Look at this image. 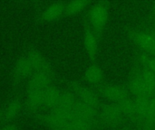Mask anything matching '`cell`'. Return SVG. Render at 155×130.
Here are the masks:
<instances>
[{"instance_id": "1", "label": "cell", "mask_w": 155, "mask_h": 130, "mask_svg": "<svg viewBox=\"0 0 155 130\" xmlns=\"http://www.w3.org/2000/svg\"><path fill=\"white\" fill-rule=\"evenodd\" d=\"M54 71L51 64L46 61L29 78L25 107L30 114L35 115L43 108V98L45 90L54 84Z\"/></svg>"}, {"instance_id": "2", "label": "cell", "mask_w": 155, "mask_h": 130, "mask_svg": "<svg viewBox=\"0 0 155 130\" xmlns=\"http://www.w3.org/2000/svg\"><path fill=\"white\" fill-rule=\"evenodd\" d=\"M37 119L52 130H94L100 128L96 122L86 121L75 117L74 114L50 110L46 114L35 115Z\"/></svg>"}, {"instance_id": "3", "label": "cell", "mask_w": 155, "mask_h": 130, "mask_svg": "<svg viewBox=\"0 0 155 130\" xmlns=\"http://www.w3.org/2000/svg\"><path fill=\"white\" fill-rule=\"evenodd\" d=\"M47 60L37 50H30L22 55L15 62L14 68V79L16 81H22L42 66Z\"/></svg>"}, {"instance_id": "4", "label": "cell", "mask_w": 155, "mask_h": 130, "mask_svg": "<svg viewBox=\"0 0 155 130\" xmlns=\"http://www.w3.org/2000/svg\"><path fill=\"white\" fill-rule=\"evenodd\" d=\"M109 16V2L98 1L92 5L89 13L87 24L100 39L103 31L106 25Z\"/></svg>"}, {"instance_id": "5", "label": "cell", "mask_w": 155, "mask_h": 130, "mask_svg": "<svg viewBox=\"0 0 155 130\" xmlns=\"http://www.w3.org/2000/svg\"><path fill=\"white\" fill-rule=\"evenodd\" d=\"M125 119L121 107L117 103L101 104L98 109V121L100 128L115 127Z\"/></svg>"}, {"instance_id": "6", "label": "cell", "mask_w": 155, "mask_h": 130, "mask_svg": "<svg viewBox=\"0 0 155 130\" xmlns=\"http://www.w3.org/2000/svg\"><path fill=\"white\" fill-rule=\"evenodd\" d=\"M127 33L139 51L155 56V38L151 30L129 28Z\"/></svg>"}, {"instance_id": "7", "label": "cell", "mask_w": 155, "mask_h": 130, "mask_svg": "<svg viewBox=\"0 0 155 130\" xmlns=\"http://www.w3.org/2000/svg\"><path fill=\"white\" fill-rule=\"evenodd\" d=\"M96 90L100 96L113 103H120L132 97L126 87L117 84L102 83L96 86Z\"/></svg>"}, {"instance_id": "8", "label": "cell", "mask_w": 155, "mask_h": 130, "mask_svg": "<svg viewBox=\"0 0 155 130\" xmlns=\"http://www.w3.org/2000/svg\"><path fill=\"white\" fill-rule=\"evenodd\" d=\"M69 90L74 94V96L80 102L93 109H99L102 103L100 102L98 96L88 88L84 87L77 81H73L70 83Z\"/></svg>"}, {"instance_id": "9", "label": "cell", "mask_w": 155, "mask_h": 130, "mask_svg": "<svg viewBox=\"0 0 155 130\" xmlns=\"http://www.w3.org/2000/svg\"><path fill=\"white\" fill-rule=\"evenodd\" d=\"M84 45L86 53L92 62H94L98 52L99 47V38L86 23L84 33Z\"/></svg>"}, {"instance_id": "10", "label": "cell", "mask_w": 155, "mask_h": 130, "mask_svg": "<svg viewBox=\"0 0 155 130\" xmlns=\"http://www.w3.org/2000/svg\"><path fill=\"white\" fill-rule=\"evenodd\" d=\"M126 88L133 98H141V97H148V96L155 95L133 72L130 73V76L127 81Z\"/></svg>"}, {"instance_id": "11", "label": "cell", "mask_w": 155, "mask_h": 130, "mask_svg": "<svg viewBox=\"0 0 155 130\" xmlns=\"http://www.w3.org/2000/svg\"><path fill=\"white\" fill-rule=\"evenodd\" d=\"M65 3L63 1H55L51 3L40 14V20L45 23L54 22L64 14Z\"/></svg>"}, {"instance_id": "12", "label": "cell", "mask_w": 155, "mask_h": 130, "mask_svg": "<svg viewBox=\"0 0 155 130\" xmlns=\"http://www.w3.org/2000/svg\"><path fill=\"white\" fill-rule=\"evenodd\" d=\"M131 72L135 74L141 81L143 82L144 85L155 94V74L152 71L135 61Z\"/></svg>"}, {"instance_id": "13", "label": "cell", "mask_w": 155, "mask_h": 130, "mask_svg": "<svg viewBox=\"0 0 155 130\" xmlns=\"http://www.w3.org/2000/svg\"><path fill=\"white\" fill-rule=\"evenodd\" d=\"M22 103L19 99H13L8 101L4 108H2L3 112V120L4 122L10 123L12 122L21 112Z\"/></svg>"}, {"instance_id": "14", "label": "cell", "mask_w": 155, "mask_h": 130, "mask_svg": "<svg viewBox=\"0 0 155 130\" xmlns=\"http://www.w3.org/2000/svg\"><path fill=\"white\" fill-rule=\"evenodd\" d=\"M63 90L56 88L54 84L49 86L45 93L43 98V108L49 109L50 110L54 109L59 102Z\"/></svg>"}, {"instance_id": "15", "label": "cell", "mask_w": 155, "mask_h": 130, "mask_svg": "<svg viewBox=\"0 0 155 130\" xmlns=\"http://www.w3.org/2000/svg\"><path fill=\"white\" fill-rule=\"evenodd\" d=\"M84 79L89 84L95 87L102 84L104 81V72L100 65L93 62L86 69L84 72Z\"/></svg>"}, {"instance_id": "16", "label": "cell", "mask_w": 155, "mask_h": 130, "mask_svg": "<svg viewBox=\"0 0 155 130\" xmlns=\"http://www.w3.org/2000/svg\"><path fill=\"white\" fill-rule=\"evenodd\" d=\"M121 107V109L124 113L125 119H129L133 122H136V109L135 102L133 97H130L124 101L117 103Z\"/></svg>"}, {"instance_id": "17", "label": "cell", "mask_w": 155, "mask_h": 130, "mask_svg": "<svg viewBox=\"0 0 155 130\" xmlns=\"http://www.w3.org/2000/svg\"><path fill=\"white\" fill-rule=\"evenodd\" d=\"M90 2L88 0H74L65 3L64 14L74 15L82 12L84 8L88 6Z\"/></svg>"}, {"instance_id": "18", "label": "cell", "mask_w": 155, "mask_h": 130, "mask_svg": "<svg viewBox=\"0 0 155 130\" xmlns=\"http://www.w3.org/2000/svg\"><path fill=\"white\" fill-rule=\"evenodd\" d=\"M142 130H155V95L150 97L149 108Z\"/></svg>"}, {"instance_id": "19", "label": "cell", "mask_w": 155, "mask_h": 130, "mask_svg": "<svg viewBox=\"0 0 155 130\" xmlns=\"http://www.w3.org/2000/svg\"><path fill=\"white\" fill-rule=\"evenodd\" d=\"M135 61H137L139 63L148 68L155 74V56L150 55L148 53H145L138 50Z\"/></svg>"}, {"instance_id": "20", "label": "cell", "mask_w": 155, "mask_h": 130, "mask_svg": "<svg viewBox=\"0 0 155 130\" xmlns=\"http://www.w3.org/2000/svg\"><path fill=\"white\" fill-rule=\"evenodd\" d=\"M0 130H18V126L15 122H10V123H6L5 126L1 127Z\"/></svg>"}, {"instance_id": "21", "label": "cell", "mask_w": 155, "mask_h": 130, "mask_svg": "<svg viewBox=\"0 0 155 130\" xmlns=\"http://www.w3.org/2000/svg\"><path fill=\"white\" fill-rule=\"evenodd\" d=\"M2 122H4V120H3V112H2V109H0V124Z\"/></svg>"}, {"instance_id": "22", "label": "cell", "mask_w": 155, "mask_h": 130, "mask_svg": "<svg viewBox=\"0 0 155 130\" xmlns=\"http://www.w3.org/2000/svg\"><path fill=\"white\" fill-rule=\"evenodd\" d=\"M151 31H152V33H153V36H154L155 38V29H152Z\"/></svg>"}, {"instance_id": "23", "label": "cell", "mask_w": 155, "mask_h": 130, "mask_svg": "<svg viewBox=\"0 0 155 130\" xmlns=\"http://www.w3.org/2000/svg\"><path fill=\"white\" fill-rule=\"evenodd\" d=\"M153 16L155 17V3L154 5H153Z\"/></svg>"}]
</instances>
